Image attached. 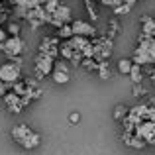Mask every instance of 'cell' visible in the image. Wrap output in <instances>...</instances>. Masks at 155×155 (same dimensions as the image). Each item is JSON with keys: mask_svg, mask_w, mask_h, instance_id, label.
I'll return each mask as SVG.
<instances>
[{"mask_svg": "<svg viewBox=\"0 0 155 155\" xmlns=\"http://www.w3.org/2000/svg\"><path fill=\"white\" fill-rule=\"evenodd\" d=\"M0 81L6 83L8 87L12 88V84L22 81V67L16 65L14 61H6V63L0 65Z\"/></svg>", "mask_w": 155, "mask_h": 155, "instance_id": "obj_1", "label": "cell"}, {"mask_svg": "<svg viewBox=\"0 0 155 155\" xmlns=\"http://www.w3.org/2000/svg\"><path fill=\"white\" fill-rule=\"evenodd\" d=\"M53 67H55V59L49 55H43V53H39L38 57H35V77L38 79H45V77H51L53 73Z\"/></svg>", "mask_w": 155, "mask_h": 155, "instance_id": "obj_2", "label": "cell"}, {"mask_svg": "<svg viewBox=\"0 0 155 155\" xmlns=\"http://www.w3.org/2000/svg\"><path fill=\"white\" fill-rule=\"evenodd\" d=\"M0 51H2L8 59L22 57V53H24V41H22V38H10V35H8V39L0 45Z\"/></svg>", "mask_w": 155, "mask_h": 155, "instance_id": "obj_3", "label": "cell"}, {"mask_svg": "<svg viewBox=\"0 0 155 155\" xmlns=\"http://www.w3.org/2000/svg\"><path fill=\"white\" fill-rule=\"evenodd\" d=\"M51 79H53V83H57V84L69 83V79H71V73H69V65L65 63V61H55V67H53Z\"/></svg>", "mask_w": 155, "mask_h": 155, "instance_id": "obj_4", "label": "cell"}, {"mask_svg": "<svg viewBox=\"0 0 155 155\" xmlns=\"http://www.w3.org/2000/svg\"><path fill=\"white\" fill-rule=\"evenodd\" d=\"M71 28H73V34L75 35H81V38H94L96 35V28L88 22H83V20H75L71 22Z\"/></svg>", "mask_w": 155, "mask_h": 155, "instance_id": "obj_5", "label": "cell"}, {"mask_svg": "<svg viewBox=\"0 0 155 155\" xmlns=\"http://www.w3.org/2000/svg\"><path fill=\"white\" fill-rule=\"evenodd\" d=\"M39 53L49 55V57L55 59V57L59 55V38H45L41 41V45H39Z\"/></svg>", "mask_w": 155, "mask_h": 155, "instance_id": "obj_6", "label": "cell"}, {"mask_svg": "<svg viewBox=\"0 0 155 155\" xmlns=\"http://www.w3.org/2000/svg\"><path fill=\"white\" fill-rule=\"evenodd\" d=\"M4 104H6V108L10 110L12 114H20L24 112V104H22V96H18L16 92H6V96H4Z\"/></svg>", "mask_w": 155, "mask_h": 155, "instance_id": "obj_7", "label": "cell"}, {"mask_svg": "<svg viewBox=\"0 0 155 155\" xmlns=\"http://www.w3.org/2000/svg\"><path fill=\"white\" fill-rule=\"evenodd\" d=\"M31 132H34V130H31L28 124H18V126H14V128H12L10 136H12V140H14L16 143H22V141L26 140Z\"/></svg>", "mask_w": 155, "mask_h": 155, "instance_id": "obj_8", "label": "cell"}, {"mask_svg": "<svg viewBox=\"0 0 155 155\" xmlns=\"http://www.w3.org/2000/svg\"><path fill=\"white\" fill-rule=\"evenodd\" d=\"M34 87H35L34 81H18V83L12 84V92H16L18 96H28Z\"/></svg>", "mask_w": 155, "mask_h": 155, "instance_id": "obj_9", "label": "cell"}, {"mask_svg": "<svg viewBox=\"0 0 155 155\" xmlns=\"http://www.w3.org/2000/svg\"><path fill=\"white\" fill-rule=\"evenodd\" d=\"M132 61H134L136 65H140V67H143V65H151V63H155V61L151 59V55H149L147 51L140 49V47H137V49L134 51V57H132Z\"/></svg>", "mask_w": 155, "mask_h": 155, "instance_id": "obj_10", "label": "cell"}, {"mask_svg": "<svg viewBox=\"0 0 155 155\" xmlns=\"http://www.w3.org/2000/svg\"><path fill=\"white\" fill-rule=\"evenodd\" d=\"M141 34L149 35V38H155V18H149V16L141 18Z\"/></svg>", "mask_w": 155, "mask_h": 155, "instance_id": "obj_11", "label": "cell"}, {"mask_svg": "<svg viewBox=\"0 0 155 155\" xmlns=\"http://www.w3.org/2000/svg\"><path fill=\"white\" fill-rule=\"evenodd\" d=\"M39 143H41V136H39V134H35V132H31L20 145H22L24 149H35Z\"/></svg>", "mask_w": 155, "mask_h": 155, "instance_id": "obj_12", "label": "cell"}, {"mask_svg": "<svg viewBox=\"0 0 155 155\" xmlns=\"http://www.w3.org/2000/svg\"><path fill=\"white\" fill-rule=\"evenodd\" d=\"M128 114H130V108H128V106H124V104H118L116 108H114V120H116V122H120V124H122V122H124L126 118H128Z\"/></svg>", "mask_w": 155, "mask_h": 155, "instance_id": "obj_13", "label": "cell"}, {"mask_svg": "<svg viewBox=\"0 0 155 155\" xmlns=\"http://www.w3.org/2000/svg\"><path fill=\"white\" fill-rule=\"evenodd\" d=\"M130 79H132V83L134 84H141V79H143V73H141V67L140 65H136L134 63V67H132V71H130Z\"/></svg>", "mask_w": 155, "mask_h": 155, "instance_id": "obj_14", "label": "cell"}, {"mask_svg": "<svg viewBox=\"0 0 155 155\" xmlns=\"http://www.w3.org/2000/svg\"><path fill=\"white\" fill-rule=\"evenodd\" d=\"M132 67H134L132 59H124V57H122V59L118 61V73H122V75H130Z\"/></svg>", "mask_w": 155, "mask_h": 155, "instance_id": "obj_15", "label": "cell"}, {"mask_svg": "<svg viewBox=\"0 0 155 155\" xmlns=\"http://www.w3.org/2000/svg\"><path fill=\"white\" fill-rule=\"evenodd\" d=\"M73 35H75V34H73L71 24H63V26H61L59 30H57V38H61V39H67V41H69V39H71Z\"/></svg>", "mask_w": 155, "mask_h": 155, "instance_id": "obj_16", "label": "cell"}, {"mask_svg": "<svg viewBox=\"0 0 155 155\" xmlns=\"http://www.w3.org/2000/svg\"><path fill=\"white\" fill-rule=\"evenodd\" d=\"M145 145H147V141H145L143 137H140L137 134H134L132 140H130V143H128V147H134V149H143Z\"/></svg>", "mask_w": 155, "mask_h": 155, "instance_id": "obj_17", "label": "cell"}, {"mask_svg": "<svg viewBox=\"0 0 155 155\" xmlns=\"http://www.w3.org/2000/svg\"><path fill=\"white\" fill-rule=\"evenodd\" d=\"M81 67H83L84 71H88V73H92V71H98V61H94L92 57H88V59H83Z\"/></svg>", "mask_w": 155, "mask_h": 155, "instance_id": "obj_18", "label": "cell"}, {"mask_svg": "<svg viewBox=\"0 0 155 155\" xmlns=\"http://www.w3.org/2000/svg\"><path fill=\"white\" fill-rule=\"evenodd\" d=\"M98 77L100 79H110V75H112V73H110V65H108V61H102V63H98Z\"/></svg>", "mask_w": 155, "mask_h": 155, "instance_id": "obj_19", "label": "cell"}, {"mask_svg": "<svg viewBox=\"0 0 155 155\" xmlns=\"http://www.w3.org/2000/svg\"><path fill=\"white\" fill-rule=\"evenodd\" d=\"M6 34L10 35V38H20V24L18 22H10L6 28Z\"/></svg>", "mask_w": 155, "mask_h": 155, "instance_id": "obj_20", "label": "cell"}, {"mask_svg": "<svg viewBox=\"0 0 155 155\" xmlns=\"http://www.w3.org/2000/svg\"><path fill=\"white\" fill-rule=\"evenodd\" d=\"M61 6V0H45V4H43V8H45L47 14H55V10Z\"/></svg>", "mask_w": 155, "mask_h": 155, "instance_id": "obj_21", "label": "cell"}, {"mask_svg": "<svg viewBox=\"0 0 155 155\" xmlns=\"http://www.w3.org/2000/svg\"><path fill=\"white\" fill-rule=\"evenodd\" d=\"M28 8H24V6H16V18H28Z\"/></svg>", "mask_w": 155, "mask_h": 155, "instance_id": "obj_22", "label": "cell"}, {"mask_svg": "<svg viewBox=\"0 0 155 155\" xmlns=\"http://www.w3.org/2000/svg\"><path fill=\"white\" fill-rule=\"evenodd\" d=\"M102 6H110V8H118L122 4V0H100Z\"/></svg>", "mask_w": 155, "mask_h": 155, "instance_id": "obj_23", "label": "cell"}, {"mask_svg": "<svg viewBox=\"0 0 155 155\" xmlns=\"http://www.w3.org/2000/svg\"><path fill=\"white\" fill-rule=\"evenodd\" d=\"M30 96H31V100H39V98H41V91H39L38 87H34L31 92H30Z\"/></svg>", "mask_w": 155, "mask_h": 155, "instance_id": "obj_24", "label": "cell"}, {"mask_svg": "<svg viewBox=\"0 0 155 155\" xmlns=\"http://www.w3.org/2000/svg\"><path fill=\"white\" fill-rule=\"evenodd\" d=\"M69 122H71V124H79L81 122V114L79 112H71L69 114Z\"/></svg>", "mask_w": 155, "mask_h": 155, "instance_id": "obj_25", "label": "cell"}, {"mask_svg": "<svg viewBox=\"0 0 155 155\" xmlns=\"http://www.w3.org/2000/svg\"><path fill=\"white\" fill-rule=\"evenodd\" d=\"M114 10H116V14H128V12L132 10V8H130V6H126V4H120V6H118V8H114Z\"/></svg>", "mask_w": 155, "mask_h": 155, "instance_id": "obj_26", "label": "cell"}, {"mask_svg": "<svg viewBox=\"0 0 155 155\" xmlns=\"http://www.w3.org/2000/svg\"><path fill=\"white\" fill-rule=\"evenodd\" d=\"M110 28H112V30H110V39H112L114 35L118 34V22H116V20H112V22H110Z\"/></svg>", "mask_w": 155, "mask_h": 155, "instance_id": "obj_27", "label": "cell"}, {"mask_svg": "<svg viewBox=\"0 0 155 155\" xmlns=\"http://www.w3.org/2000/svg\"><path fill=\"white\" fill-rule=\"evenodd\" d=\"M8 91H10V87H8L6 83H2V81H0V98H4Z\"/></svg>", "mask_w": 155, "mask_h": 155, "instance_id": "obj_28", "label": "cell"}, {"mask_svg": "<svg viewBox=\"0 0 155 155\" xmlns=\"http://www.w3.org/2000/svg\"><path fill=\"white\" fill-rule=\"evenodd\" d=\"M147 53L151 55V59L155 61V38L151 39V43H149V47H147Z\"/></svg>", "mask_w": 155, "mask_h": 155, "instance_id": "obj_29", "label": "cell"}, {"mask_svg": "<svg viewBox=\"0 0 155 155\" xmlns=\"http://www.w3.org/2000/svg\"><path fill=\"white\" fill-rule=\"evenodd\" d=\"M143 88H141V84H134V92H132V94L134 96H141V94H143Z\"/></svg>", "mask_w": 155, "mask_h": 155, "instance_id": "obj_30", "label": "cell"}, {"mask_svg": "<svg viewBox=\"0 0 155 155\" xmlns=\"http://www.w3.org/2000/svg\"><path fill=\"white\" fill-rule=\"evenodd\" d=\"M8 39V34H6V30H2V28H0V45H2L4 41H6Z\"/></svg>", "mask_w": 155, "mask_h": 155, "instance_id": "obj_31", "label": "cell"}, {"mask_svg": "<svg viewBox=\"0 0 155 155\" xmlns=\"http://www.w3.org/2000/svg\"><path fill=\"white\" fill-rule=\"evenodd\" d=\"M136 2H137V0H122V4H126V6H130V8L136 6Z\"/></svg>", "mask_w": 155, "mask_h": 155, "instance_id": "obj_32", "label": "cell"}, {"mask_svg": "<svg viewBox=\"0 0 155 155\" xmlns=\"http://www.w3.org/2000/svg\"><path fill=\"white\" fill-rule=\"evenodd\" d=\"M149 106H151V108H155V96H153L151 100H149Z\"/></svg>", "mask_w": 155, "mask_h": 155, "instance_id": "obj_33", "label": "cell"}, {"mask_svg": "<svg viewBox=\"0 0 155 155\" xmlns=\"http://www.w3.org/2000/svg\"><path fill=\"white\" fill-rule=\"evenodd\" d=\"M151 81H153V84H155V69L151 71Z\"/></svg>", "mask_w": 155, "mask_h": 155, "instance_id": "obj_34", "label": "cell"}, {"mask_svg": "<svg viewBox=\"0 0 155 155\" xmlns=\"http://www.w3.org/2000/svg\"><path fill=\"white\" fill-rule=\"evenodd\" d=\"M153 136H155V134H153Z\"/></svg>", "mask_w": 155, "mask_h": 155, "instance_id": "obj_35", "label": "cell"}]
</instances>
